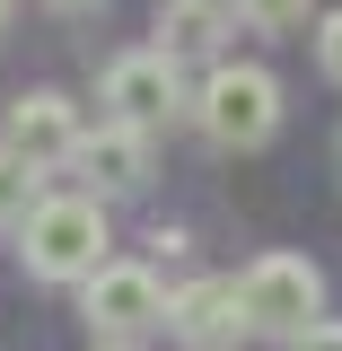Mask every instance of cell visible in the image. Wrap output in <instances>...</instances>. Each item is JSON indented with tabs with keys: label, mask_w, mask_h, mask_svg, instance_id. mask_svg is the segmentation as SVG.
<instances>
[{
	"label": "cell",
	"mask_w": 342,
	"mask_h": 351,
	"mask_svg": "<svg viewBox=\"0 0 342 351\" xmlns=\"http://www.w3.org/2000/svg\"><path fill=\"white\" fill-rule=\"evenodd\" d=\"M290 351H342V325H307V334H299Z\"/></svg>",
	"instance_id": "13"
},
{
	"label": "cell",
	"mask_w": 342,
	"mask_h": 351,
	"mask_svg": "<svg viewBox=\"0 0 342 351\" xmlns=\"http://www.w3.org/2000/svg\"><path fill=\"white\" fill-rule=\"evenodd\" d=\"M334 158H342V141H334Z\"/></svg>",
	"instance_id": "17"
},
{
	"label": "cell",
	"mask_w": 342,
	"mask_h": 351,
	"mask_svg": "<svg viewBox=\"0 0 342 351\" xmlns=\"http://www.w3.org/2000/svg\"><path fill=\"white\" fill-rule=\"evenodd\" d=\"M18 255H27L36 281L106 272V211H97V193H44V211L18 228Z\"/></svg>",
	"instance_id": "1"
},
{
	"label": "cell",
	"mask_w": 342,
	"mask_h": 351,
	"mask_svg": "<svg viewBox=\"0 0 342 351\" xmlns=\"http://www.w3.org/2000/svg\"><path fill=\"white\" fill-rule=\"evenodd\" d=\"M9 18H18V0H0V36H9Z\"/></svg>",
	"instance_id": "15"
},
{
	"label": "cell",
	"mask_w": 342,
	"mask_h": 351,
	"mask_svg": "<svg viewBox=\"0 0 342 351\" xmlns=\"http://www.w3.org/2000/svg\"><path fill=\"white\" fill-rule=\"evenodd\" d=\"M97 351H132V343H97Z\"/></svg>",
	"instance_id": "16"
},
{
	"label": "cell",
	"mask_w": 342,
	"mask_h": 351,
	"mask_svg": "<svg viewBox=\"0 0 342 351\" xmlns=\"http://www.w3.org/2000/svg\"><path fill=\"white\" fill-rule=\"evenodd\" d=\"M316 299H325V272L307 255H255L237 272V307H246V325L255 334H281V343H299L307 325H316Z\"/></svg>",
	"instance_id": "3"
},
{
	"label": "cell",
	"mask_w": 342,
	"mask_h": 351,
	"mask_svg": "<svg viewBox=\"0 0 342 351\" xmlns=\"http://www.w3.org/2000/svg\"><path fill=\"white\" fill-rule=\"evenodd\" d=\"M211 351H228V343H211Z\"/></svg>",
	"instance_id": "18"
},
{
	"label": "cell",
	"mask_w": 342,
	"mask_h": 351,
	"mask_svg": "<svg viewBox=\"0 0 342 351\" xmlns=\"http://www.w3.org/2000/svg\"><path fill=\"white\" fill-rule=\"evenodd\" d=\"M228 27H237V18H228L219 0H158V53H167V62H211Z\"/></svg>",
	"instance_id": "9"
},
{
	"label": "cell",
	"mask_w": 342,
	"mask_h": 351,
	"mask_svg": "<svg viewBox=\"0 0 342 351\" xmlns=\"http://www.w3.org/2000/svg\"><path fill=\"white\" fill-rule=\"evenodd\" d=\"M316 62H325V80L342 88V9H325V27H316Z\"/></svg>",
	"instance_id": "12"
},
{
	"label": "cell",
	"mask_w": 342,
	"mask_h": 351,
	"mask_svg": "<svg viewBox=\"0 0 342 351\" xmlns=\"http://www.w3.org/2000/svg\"><path fill=\"white\" fill-rule=\"evenodd\" d=\"M193 123L211 132L219 149H263L281 132V80L263 62H219L202 80V97H193Z\"/></svg>",
	"instance_id": "2"
},
{
	"label": "cell",
	"mask_w": 342,
	"mask_h": 351,
	"mask_svg": "<svg viewBox=\"0 0 342 351\" xmlns=\"http://www.w3.org/2000/svg\"><path fill=\"white\" fill-rule=\"evenodd\" d=\"M71 167L97 184V193H141L149 184V132H132V123H97L80 141V158Z\"/></svg>",
	"instance_id": "7"
},
{
	"label": "cell",
	"mask_w": 342,
	"mask_h": 351,
	"mask_svg": "<svg viewBox=\"0 0 342 351\" xmlns=\"http://www.w3.org/2000/svg\"><path fill=\"white\" fill-rule=\"evenodd\" d=\"M53 18H88V9H106V0H44Z\"/></svg>",
	"instance_id": "14"
},
{
	"label": "cell",
	"mask_w": 342,
	"mask_h": 351,
	"mask_svg": "<svg viewBox=\"0 0 342 351\" xmlns=\"http://www.w3.org/2000/svg\"><path fill=\"white\" fill-rule=\"evenodd\" d=\"M97 106H106V123L158 132V123L184 114V71H175L158 44H149V53H114V62H106V80H97Z\"/></svg>",
	"instance_id": "4"
},
{
	"label": "cell",
	"mask_w": 342,
	"mask_h": 351,
	"mask_svg": "<svg viewBox=\"0 0 342 351\" xmlns=\"http://www.w3.org/2000/svg\"><path fill=\"white\" fill-rule=\"evenodd\" d=\"M80 106L62 97V88H27L18 106H9V132H0V149H18L27 167H62V158H80Z\"/></svg>",
	"instance_id": "6"
},
{
	"label": "cell",
	"mask_w": 342,
	"mask_h": 351,
	"mask_svg": "<svg viewBox=\"0 0 342 351\" xmlns=\"http://www.w3.org/2000/svg\"><path fill=\"white\" fill-rule=\"evenodd\" d=\"M167 325H175V334H193V351H211L219 334H237V325H246L237 281H184V290L167 299Z\"/></svg>",
	"instance_id": "8"
},
{
	"label": "cell",
	"mask_w": 342,
	"mask_h": 351,
	"mask_svg": "<svg viewBox=\"0 0 342 351\" xmlns=\"http://www.w3.org/2000/svg\"><path fill=\"white\" fill-rule=\"evenodd\" d=\"M307 9H316V0H237V18H246L255 36H290V27H307Z\"/></svg>",
	"instance_id": "11"
},
{
	"label": "cell",
	"mask_w": 342,
	"mask_h": 351,
	"mask_svg": "<svg viewBox=\"0 0 342 351\" xmlns=\"http://www.w3.org/2000/svg\"><path fill=\"white\" fill-rule=\"evenodd\" d=\"M44 211V167H27L18 149H0V228H27Z\"/></svg>",
	"instance_id": "10"
},
{
	"label": "cell",
	"mask_w": 342,
	"mask_h": 351,
	"mask_svg": "<svg viewBox=\"0 0 342 351\" xmlns=\"http://www.w3.org/2000/svg\"><path fill=\"white\" fill-rule=\"evenodd\" d=\"M80 316H88V334L132 343V334L167 325V290H158L149 263H106V272H88V281H80Z\"/></svg>",
	"instance_id": "5"
}]
</instances>
